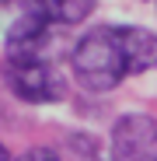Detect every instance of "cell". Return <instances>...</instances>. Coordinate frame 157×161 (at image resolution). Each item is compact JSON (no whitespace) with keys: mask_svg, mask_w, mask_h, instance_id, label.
Returning <instances> with one entry per match:
<instances>
[{"mask_svg":"<svg viewBox=\"0 0 157 161\" xmlns=\"http://www.w3.org/2000/svg\"><path fill=\"white\" fill-rule=\"evenodd\" d=\"M70 70L84 91L105 95V91L119 88V80L129 74L119 25H98V28L84 32L70 53Z\"/></svg>","mask_w":157,"mask_h":161,"instance_id":"cell-1","label":"cell"},{"mask_svg":"<svg viewBox=\"0 0 157 161\" xmlns=\"http://www.w3.org/2000/svg\"><path fill=\"white\" fill-rule=\"evenodd\" d=\"M7 84L21 102H60L66 84L56 63H49V56H7Z\"/></svg>","mask_w":157,"mask_h":161,"instance_id":"cell-2","label":"cell"},{"mask_svg":"<svg viewBox=\"0 0 157 161\" xmlns=\"http://www.w3.org/2000/svg\"><path fill=\"white\" fill-rule=\"evenodd\" d=\"M112 161H157V119L147 112H126L112 126Z\"/></svg>","mask_w":157,"mask_h":161,"instance_id":"cell-3","label":"cell"},{"mask_svg":"<svg viewBox=\"0 0 157 161\" xmlns=\"http://www.w3.org/2000/svg\"><path fill=\"white\" fill-rule=\"evenodd\" d=\"M119 39H122V49H126L129 74L157 70V32L136 28V25H119Z\"/></svg>","mask_w":157,"mask_h":161,"instance_id":"cell-4","label":"cell"},{"mask_svg":"<svg viewBox=\"0 0 157 161\" xmlns=\"http://www.w3.org/2000/svg\"><path fill=\"white\" fill-rule=\"evenodd\" d=\"M42 4L52 25H81L94 11V0H42Z\"/></svg>","mask_w":157,"mask_h":161,"instance_id":"cell-5","label":"cell"},{"mask_svg":"<svg viewBox=\"0 0 157 161\" xmlns=\"http://www.w3.org/2000/svg\"><path fill=\"white\" fill-rule=\"evenodd\" d=\"M18 161H60L56 154H52L49 147H32V151H24Z\"/></svg>","mask_w":157,"mask_h":161,"instance_id":"cell-6","label":"cell"},{"mask_svg":"<svg viewBox=\"0 0 157 161\" xmlns=\"http://www.w3.org/2000/svg\"><path fill=\"white\" fill-rule=\"evenodd\" d=\"M0 161H14V158L7 154V147H4V144H0Z\"/></svg>","mask_w":157,"mask_h":161,"instance_id":"cell-7","label":"cell"},{"mask_svg":"<svg viewBox=\"0 0 157 161\" xmlns=\"http://www.w3.org/2000/svg\"><path fill=\"white\" fill-rule=\"evenodd\" d=\"M0 4H28V0H0Z\"/></svg>","mask_w":157,"mask_h":161,"instance_id":"cell-8","label":"cell"}]
</instances>
